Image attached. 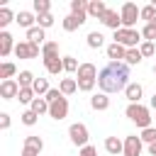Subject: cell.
Returning <instances> with one entry per match:
<instances>
[{
    "instance_id": "1",
    "label": "cell",
    "mask_w": 156,
    "mask_h": 156,
    "mask_svg": "<svg viewBox=\"0 0 156 156\" xmlns=\"http://www.w3.org/2000/svg\"><path fill=\"white\" fill-rule=\"evenodd\" d=\"M129 85V66L124 61H110L100 73H98V88L100 93H119Z\"/></svg>"
},
{
    "instance_id": "2",
    "label": "cell",
    "mask_w": 156,
    "mask_h": 156,
    "mask_svg": "<svg viewBox=\"0 0 156 156\" xmlns=\"http://www.w3.org/2000/svg\"><path fill=\"white\" fill-rule=\"evenodd\" d=\"M124 115H127L136 127H141V129L154 127V124H151V122H154V117H151L149 107H146V105H141V102H129V105H127V110H124Z\"/></svg>"
},
{
    "instance_id": "3",
    "label": "cell",
    "mask_w": 156,
    "mask_h": 156,
    "mask_svg": "<svg viewBox=\"0 0 156 156\" xmlns=\"http://www.w3.org/2000/svg\"><path fill=\"white\" fill-rule=\"evenodd\" d=\"M119 17H122V27L124 29H134L136 20H141V7L136 2H124L119 7Z\"/></svg>"
},
{
    "instance_id": "4",
    "label": "cell",
    "mask_w": 156,
    "mask_h": 156,
    "mask_svg": "<svg viewBox=\"0 0 156 156\" xmlns=\"http://www.w3.org/2000/svg\"><path fill=\"white\" fill-rule=\"evenodd\" d=\"M115 41L117 44H122L124 49H136V44L139 41H144V37H141V32H136V29H117L115 32Z\"/></svg>"
},
{
    "instance_id": "5",
    "label": "cell",
    "mask_w": 156,
    "mask_h": 156,
    "mask_svg": "<svg viewBox=\"0 0 156 156\" xmlns=\"http://www.w3.org/2000/svg\"><path fill=\"white\" fill-rule=\"evenodd\" d=\"M68 136H71V144H76V146H88V127L83 124V122H73L71 127H68Z\"/></svg>"
},
{
    "instance_id": "6",
    "label": "cell",
    "mask_w": 156,
    "mask_h": 156,
    "mask_svg": "<svg viewBox=\"0 0 156 156\" xmlns=\"http://www.w3.org/2000/svg\"><path fill=\"white\" fill-rule=\"evenodd\" d=\"M39 51H41V46H37V44H32V41H27V39L15 46V56H17V58H37Z\"/></svg>"
},
{
    "instance_id": "7",
    "label": "cell",
    "mask_w": 156,
    "mask_h": 156,
    "mask_svg": "<svg viewBox=\"0 0 156 156\" xmlns=\"http://www.w3.org/2000/svg\"><path fill=\"white\" fill-rule=\"evenodd\" d=\"M141 149H144L141 136H136V134L124 136V154L122 156H141Z\"/></svg>"
},
{
    "instance_id": "8",
    "label": "cell",
    "mask_w": 156,
    "mask_h": 156,
    "mask_svg": "<svg viewBox=\"0 0 156 156\" xmlns=\"http://www.w3.org/2000/svg\"><path fill=\"white\" fill-rule=\"evenodd\" d=\"M66 115H68V100H66V95H61L56 102H51V105H49V117L61 122Z\"/></svg>"
},
{
    "instance_id": "9",
    "label": "cell",
    "mask_w": 156,
    "mask_h": 156,
    "mask_svg": "<svg viewBox=\"0 0 156 156\" xmlns=\"http://www.w3.org/2000/svg\"><path fill=\"white\" fill-rule=\"evenodd\" d=\"M17 95H20V83H17L15 78L0 83V98H2V100H12V98H17Z\"/></svg>"
},
{
    "instance_id": "10",
    "label": "cell",
    "mask_w": 156,
    "mask_h": 156,
    "mask_svg": "<svg viewBox=\"0 0 156 156\" xmlns=\"http://www.w3.org/2000/svg\"><path fill=\"white\" fill-rule=\"evenodd\" d=\"M107 29H112V32H117V29H122V17H119V12L117 10H107L105 15H102V20H100Z\"/></svg>"
},
{
    "instance_id": "11",
    "label": "cell",
    "mask_w": 156,
    "mask_h": 156,
    "mask_svg": "<svg viewBox=\"0 0 156 156\" xmlns=\"http://www.w3.org/2000/svg\"><path fill=\"white\" fill-rule=\"evenodd\" d=\"M105 151H107L110 156H122V154H124V139H119V136H107V139H105Z\"/></svg>"
},
{
    "instance_id": "12",
    "label": "cell",
    "mask_w": 156,
    "mask_h": 156,
    "mask_svg": "<svg viewBox=\"0 0 156 156\" xmlns=\"http://www.w3.org/2000/svg\"><path fill=\"white\" fill-rule=\"evenodd\" d=\"M85 20H88V15H66L63 22H61V27H63V32H76Z\"/></svg>"
},
{
    "instance_id": "13",
    "label": "cell",
    "mask_w": 156,
    "mask_h": 156,
    "mask_svg": "<svg viewBox=\"0 0 156 156\" xmlns=\"http://www.w3.org/2000/svg\"><path fill=\"white\" fill-rule=\"evenodd\" d=\"M15 46H17V44L12 41V34L2 29V32H0V56L5 58V56H10V54H15Z\"/></svg>"
},
{
    "instance_id": "14",
    "label": "cell",
    "mask_w": 156,
    "mask_h": 156,
    "mask_svg": "<svg viewBox=\"0 0 156 156\" xmlns=\"http://www.w3.org/2000/svg\"><path fill=\"white\" fill-rule=\"evenodd\" d=\"M98 66L95 63H80L78 68V80H98Z\"/></svg>"
},
{
    "instance_id": "15",
    "label": "cell",
    "mask_w": 156,
    "mask_h": 156,
    "mask_svg": "<svg viewBox=\"0 0 156 156\" xmlns=\"http://www.w3.org/2000/svg\"><path fill=\"white\" fill-rule=\"evenodd\" d=\"M124 98H127L129 102H139V100L144 98V88H141V83H129V85L124 88Z\"/></svg>"
},
{
    "instance_id": "16",
    "label": "cell",
    "mask_w": 156,
    "mask_h": 156,
    "mask_svg": "<svg viewBox=\"0 0 156 156\" xmlns=\"http://www.w3.org/2000/svg\"><path fill=\"white\" fill-rule=\"evenodd\" d=\"M110 7L102 2V0H90L88 2V17H98V20H102V15L107 12Z\"/></svg>"
},
{
    "instance_id": "17",
    "label": "cell",
    "mask_w": 156,
    "mask_h": 156,
    "mask_svg": "<svg viewBox=\"0 0 156 156\" xmlns=\"http://www.w3.org/2000/svg\"><path fill=\"white\" fill-rule=\"evenodd\" d=\"M46 34H44V29L37 24V27H32V29H27V41H32V44H37V46H44L46 41Z\"/></svg>"
},
{
    "instance_id": "18",
    "label": "cell",
    "mask_w": 156,
    "mask_h": 156,
    "mask_svg": "<svg viewBox=\"0 0 156 156\" xmlns=\"http://www.w3.org/2000/svg\"><path fill=\"white\" fill-rule=\"evenodd\" d=\"M124 56H127V49H124L122 44L112 41V44L107 46V58H110V61H124Z\"/></svg>"
},
{
    "instance_id": "19",
    "label": "cell",
    "mask_w": 156,
    "mask_h": 156,
    "mask_svg": "<svg viewBox=\"0 0 156 156\" xmlns=\"http://www.w3.org/2000/svg\"><path fill=\"white\" fill-rule=\"evenodd\" d=\"M15 22L20 24V27H24V29H32V27H37L34 22H37V17L32 15V12H27V10H22V12H17V17H15Z\"/></svg>"
},
{
    "instance_id": "20",
    "label": "cell",
    "mask_w": 156,
    "mask_h": 156,
    "mask_svg": "<svg viewBox=\"0 0 156 156\" xmlns=\"http://www.w3.org/2000/svg\"><path fill=\"white\" fill-rule=\"evenodd\" d=\"M90 107H93V110H98V112H102V110H107V107H110V98H107L105 93H95V95L90 98Z\"/></svg>"
},
{
    "instance_id": "21",
    "label": "cell",
    "mask_w": 156,
    "mask_h": 156,
    "mask_svg": "<svg viewBox=\"0 0 156 156\" xmlns=\"http://www.w3.org/2000/svg\"><path fill=\"white\" fill-rule=\"evenodd\" d=\"M44 68H46L51 76H58V73L63 71V58H58V56H54V58H44Z\"/></svg>"
},
{
    "instance_id": "22",
    "label": "cell",
    "mask_w": 156,
    "mask_h": 156,
    "mask_svg": "<svg viewBox=\"0 0 156 156\" xmlns=\"http://www.w3.org/2000/svg\"><path fill=\"white\" fill-rule=\"evenodd\" d=\"M24 149H27V151H34V154L41 156V149H44L41 136H24Z\"/></svg>"
},
{
    "instance_id": "23",
    "label": "cell",
    "mask_w": 156,
    "mask_h": 156,
    "mask_svg": "<svg viewBox=\"0 0 156 156\" xmlns=\"http://www.w3.org/2000/svg\"><path fill=\"white\" fill-rule=\"evenodd\" d=\"M58 90H61L63 95H73V93L78 90V80H76V78H63V80L58 83Z\"/></svg>"
},
{
    "instance_id": "24",
    "label": "cell",
    "mask_w": 156,
    "mask_h": 156,
    "mask_svg": "<svg viewBox=\"0 0 156 156\" xmlns=\"http://www.w3.org/2000/svg\"><path fill=\"white\" fill-rule=\"evenodd\" d=\"M29 110L34 112V115H49V102H46V98H34V102L29 105Z\"/></svg>"
},
{
    "instance_id": "25",
    "label": "cell",
    "mask_w": 156,
    "mask_h": 156,
    "mask_svg": "<svg viewBox=\"0 0 156 156\" xmlns=\"http://www.w3.org/2000/svg\"><path fill=\"white\" fill-rule=\"evenodd\" d=\"M58 56V41H46L41 46V58H54Z\"/></svg>"
},
{
    "instance_id": "26",
    "label": "cell",
    "mask_w": 156,
    "mask_h": 156,
    "mask_svg": "<svg viewBox=\"0 0 156 156\" xmlns=\"http://www.w3.org/2000/svg\"><path fill=\"white\" fill-rule=\"evenodd\" d=\"M141 58H144V56H141V51H139V49H127L124 63H127V66H139V63H141Z\"/></svg>"
},
{
    "instance_id": "27",
    "label": "cell",
    "mask_w": 156,
    "mask_h": 156,
    "mask_svg": "<svg viewBox=\"0 0 156 156\" xmlns=\"http://www.w3.org/2000/svg\"><path fill=\"white\" fill-rule=\"evenodd\" d=\"M15 73H17V66H15V63H10V61L0 63V78H2V80H12Z\"/></svg>"
},
{
    "instance_id": "28",
    "label": "cell",
    "mask_w": 156,
    "mask_h": 156,
    "mask_svg": "<svg viewBox=\"0 0 156 156\" xmlns=\"http://www.w3.org/2000/svg\"><path fill=\"white\" fill-rule=\"evenodd\" d=\"M34 73L32 71H20V76H17V83H20V88H32L34 85Z\"/></svg>"
},
{
    "instance_id": "29",
    "label": "cell",
    "mask_w": 156,
    "mask_h": 156,
    "mask_svg": "<svg viewBox=\"0 0 156 156\" xmlns=\"http://www.w3.org/2000/svg\"><path fill=\"white\" fill-rule=\"evenodd\" d=\"M32 90L37 93V98H44L51 88H49V80H46V78H37V80H34V85H32Z\"/></svg>"
},
{
    "instance_id": "30",
    "label": "cell",
    "mask_w": 156,
    "mask_h": 156,
    "mask_svg": "<svg viewBox=\"0 0 156 156\" xmlns=\"http://www.w3.org/2000/svg\"><path fill=\"white\" fill-rule=\"evenodd\" d=\"M34 98H37V93H34L32 88H20V95H17V100H20L22 105H32V102H34Z\"/></svg>"
},
{
    "instance_id": "31",
    "label": "cell",
    "mask_w": 156,
    "mask_h": 156,
    "mask_svg": "<svg viewBox=\"0 0 156 156\" xmlns=\"http://www.w3.org/2000/svg\"><path fill=\"white\" fill-rule=\"evenodd\" d=\"M141 20H144L146 24H151V22L156 20V5H154V2H149V5L141 7Z\"/></svg>"
},
{
    "instance_id": "32",
    "label": "cell",
    "mask_w": 156,
    "mask_h": 156,
    "mask_svg": "<svg viewBox=\"0 0 156 156\" xmlns=\"http://www.w3.org/2000/svg\"><path fill=\"white\" fill-rule=\"evenodd\" d=\"M71 15H88V2L85 0H71Z\"/></svg>"
},
{
    "instance_id": "33",
    "label": "cell",
    "mask_w": 156,
    "mask_h": 156,
    "mask_svg": "<svg viewBox=\"0 0 156 156\" xmlns=\"http://www.w3.org/2000/svg\"><path fill=\"white\" fill-rule=\"evenodd\" d=\"M102 44H105V37H102L100 32H90V34H88V46H90V49H100Z\"/></svg>"
},
{
    "instance_id": "34",
    "label": "cell",
    "mask_w": 156,
    "mask_h": 156,
    "mask_svg": "<svg viewBox=\"0 0 156 156\" xmlns=\"http://www.w3.org/2000/svg\"><path fill=\"white\" fill-rule=\"evenodd\" d=\"M34 12H37V17L39 15H49L51 12V2L49 0H34Z\"/></svg>"
},
{
    "instance_id": "35",
    "label": "cell",
    "mask_w": 156,
    "mask_h": 156,
    "mask_svg": "<svg viewBox=\"0 0 156 156\" xmlns=\"http://www.w3.org/2000/svg\"><path fill=\"white\" fill-rule=\"evenodd\" d=\"M15 17H17V15H12V10H10V7H0V27H7Z\"/></svg>"
},
{
    "instance_id": "36",
    "label": "cell",
    "mask_w": 156,
    "mask_h": 156,
    "mask_svg": "<svg viewBox=\"0 0 156 156\" xmlns=\"http://www.w3.org/2000/svg\"><path fill=\"white\" fill-rule=\"evenodd\" d=\"M78 68H80V63H78L73 56H63V71H68V73H78Z\"/></svg>"
},
{
    "instance_id": "37",
    "label": "cell",
    "mask_w": 156,
    "mask_h": 156,
    "mask_svg": "<svg viewBox=\"0 0 156 156\" xmlns=\"http://www.w3.org/2000/svg\"><path fill=\"white\" fill-rule=\"evenodd\" d=\"M141 141L144 144H154L156 141V127H146V129H141Z\"/></svg>"
},
{
    "instance_id": "38",
    "label": "cell",
    "mask_w": 156,
    "mask_h": 156,
    "mask_svg": "<svg viewBox=\"0 0 156 156\" xmlns=\"http://www.w3.org/2000/svg\"><path fill=\"white\" fill-rule=\"evenodd\" d=\"M37 117H39V115H34L32 110H24V112L20 115V119H22V124H27V127H34V124H37Z\"/></svg>"
},
{
    "instance_id": "39",
    "label": "cell",
    "mask_w": 156,
    "mask_h": 156,
    "mask_svg": "<svg viewBox=\"0 0 156 156\" xmlns=\"http://www.w3.org/2000/svg\"><path fill=\"white\" fill-rule=\"evenodd\" d=\"M37 24H39L41 29H49V27L54 24V15H51V12H49V15H39V17H37Z\"/></svg>"
},
{
    "instance_id": "40",
    "label": "cell",
    "mask_w": 156,
    "mask_h": 156,
    "mask_svg": "<svg viewBox=\"0 0 156 156\" xmlns=\"http://www.w3.org/2000/svg\"><path fill=\"white\" fill-rule=\"evenodd\" d=\"M139 51H141V56H154L156 54V46H154V41H141L139 44Z\"/></svg>"
},
{
    "instance_id": "41",
    "label": "cell",
    "mask_w": 156,
    "mask_h": 156,
    "mask_svg": "<svg viewBox=\"0 0 156 156\" xmlns=\"http://www.w3.org/2000/svg\"><path fill=\"white\" fill-rule=\"evenodd\" d=\"M141 37H144V41H154L156 39V24H146L141 29Z\"/></svg>"
},
{
    "instance_id": "42",
    "label": "cell",
    "mask_w": 156,
    "mask_h": 156,
    "mask_svg": "<svg viewBox=\"0 0 156 156\" xmlns=\"http://www.w3.org/2000/svg\"><path fill=\"white\" fill-rule=\"evenodd\" d=\"M95 85H98V80H78V90H83V93H90Z\"/></svg>"
},
{
    "instance_id": "43",
    "label": "cell",
    "mask_w": 156,
    "mask_h": 156,
    "mask_svg": "<svg viewBox=\"0 0 156 156\" xmlns=\"http://www.w3.org/2000/svg\"><path fill=\"white\" fill-rule=\"evenodd\" d=\"M61 95H63V93H61V90H58V88H51V90H49V93H46V95H44V98H46V102H49V105H51V102H56V100H58V98H61Z\"/></svg>"
},
{
    "instance_id": "44",
    "label": "cell",
    "mask_w": 156,
    "mask_h": 156,
    "mask_svg": "<svg viewBox=\"0 0 156 156\" xmlns=\"http://www.w3.org/2000/svg\"><path fill=\"white\" fill-rule=\"evenodd\" d=\"M78 156H98V149H95V146H90V144H88V146H83V149H80V151H78Z\"/></svg>"
},
{
    "instance_id": "45",
    "label": "cell",
    "mask_w": 156,
    "mask_h": 156,
    "mask_svg": "<svg viewBox=\"0 0 156 156\" xmlns=\"http://www.w3.org/2000/svg\"><path fill=\"white\" fill-rule=\"evenodd\" d=\"M0 129H10V115L7 112L0 115Z\"/></svg>"
},
{
    "instance_id": "46",
    "label": "cell",
    "mask_w": 156,
    "mask_h": 156,
    "mask_svg": "<svg viewBox=\"0 0 156 156\" xmlns=\"http://www.w3.org/2000/svg\"><path fill=\"white\" fill-rule=\"evenodd\" d=\"M149 156H156V141H154V144H149Z\"/></svg>"
},
{
    "instance_id": "47",
    "label": "cell",
    "mask_w": 156,
    "mask_h": 156,
    "mask_svg": "<svg viewBox=\"0 0 156 156\" xmlns=\"http://www.w3.org/2000/svg\"><path fill=\"white\" fill-rule=\"evenodd\" d=\"M22 156H39V154H34V151H27V149H22Z\"/></svg>"
},
{
    "instance_id": "48",
    "label": "cell",
    "mask_w": 156,
    "mask_h": 156,
    "mask_svg": "<svg viewBox=\"0 0 156 156\" xmlns=\"http://www.w3.org/2000/svg\"><path fill=\"white\" fill-rule=\"evenodd\" d=\"M149 105H151V110H156V93H154V98H151V102H149Z\"/></svg>"
},
{
    "instance_id": "49",
    "label": "cell",
    "mask_w": 156,
    "mask_h": 156,
    "mask_svg": "<svg viewBox=\"0 0 156 156\" xmlns=\"http://www.w3.org/2000/svg\"><path fill=\"white\" fill-rule=\"evenodd\" d=\"M154 76H156V63H154Z\"/></svg>"
},
{
    "instance_id": "50",
    "label": "cell",
    "mask_w": 156,
    "mask_h": 156,
    "mask_svg": "<svg viewBox=\"0 0 156 156\" xmlns=\"http://www.w3.org/2000/svg\"><path fill=\"white\" fill-rule=\"evenodd\" d=\"M154 127H156V117H154Z\"/></svg>"
},
{
    "instance_id": "51",
    "label": "cell",
    "mask_w": 156,
    "mask_h": 156,
    "mask_svg": "<svg viewBox=\"0 0 156 156\" xmlns=\"http://www.w3.org/2000/svg\"><path fill=\"white\" fill-rule=\"evenodd\" d=\"M151 24H156V20H154V22H151Z\"/></svg>"
},
{
    "instance_id": "52",
    "label": "cell",
    "mask_w": 156,
    "mask_h": 156,
    "mask_svg": "<svg viewBox=\"0 0 156 156\" xmlns=\"http://www.w3.org/2000/svg\"><path fill=\"white\" fill-rule=\"evenodd\" d=\"M154 5H156V0H154Z\"/></svg>"
}]
</instances>
